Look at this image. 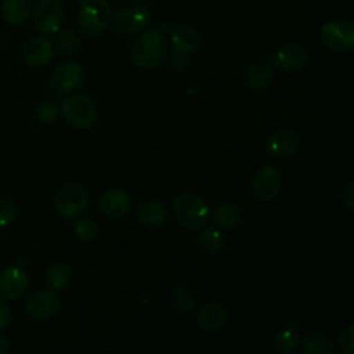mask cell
<instances>
[{
  "instance_id": "cell-6",
  "label": "cell",
  "mask_w": 354,
  "mask_h": 354,
  "mask_svg": "<svg viewBox=\"0 0 354 354\" xmlns=\"http://www.w3.org/2000/svg\"><path fill=\"white\" fill-rule=\"evenodd\" d=\"M88 203L87 189L77 183L62 185L54 198V207L64 218H75L79 216Z\"/></svg>"
},
{
  "instance_id": "cell-1",
  "label": "cell",
  "mask_w": 354,
  "mask_h": 354,
  "mask_svg": "<svg viewBox=\"0 0 354 354\" xmlns=\"http://www.w3.org/2000/svg\"><path fill=\"white\" fill-rule=\"evenodd\" d=\"M167 53L166 37L155 29L145 30L133 43L130 55L131 61L141 69L158 66Z\"/></svg>"
},
{
  "instance_id": "cell-24",
  "label": "cell",
  "mask_w": 354,
  "mask_h": 354,
  "mask_svg": "<svg viewBox=\"0 0 354 354\" xmlns=\"http://www.w3.org/2000/svg\"><path fill=\"white\" fill-rule=\"evenodd\" d=\"M72 278L71 268L65 263H53L47 267L44 279L47 286L51 290H62L65 289Z\"/></svg>"
},
{
  "instance_id": "cell-16",
  "label": "cell",
  "mask_w": 354,
  "mask_h": 354,
  "mask_svg": "<svg viewBox=\"0 0 354 354\" xmlns=\"http://www.w3.org/2000/svg\"><path fill=\"white\" fill-rule=\"evenodd\" d=\"M300 148V138L290 130H277L266 141V151L275 158H290Z\"/></svg>"
},
{
  "instance_id": "cell-36",
  "label": "cell",
  "mask_w": 354,
  "mask_h": 354,
  "mask_svg": "<svg viewBox=\"0 0 354 354\" xmlns=\"http://www.w3.org/2000/svg\"><path fill=\"white\" fill-rule=\"evenodd\" d=\"M140 4H142V6H145V4H149L151 1H153V0H137Z\"/></svg>"
},
{
  "instance_id": "cell-3",
  "label": "cell",
  "mask_w": 354,
  "mask_h": 354,
  "mask_svg": "<svg viewBox=\"0 0 354 354\" xmlns=\"http://www.w3.org/2000/svg\"><path fill=\"white\" fill-rule=\"evenodd\" d=\"M173 212L177 221L187 230L202 228L209 218V206L194 192H183L173 202Z\"/></svg>"
},
{
  "instance_id": "cell-11",
  "label": "cell",
  "mask_w": 354,
  "mask_h": 354,
  "mask_svg": "<svg viewBox=\"0 0 354 354\" xmlns=\"http://www.w3.org/2000/svg\"><path fill=\"white\" fill-rule=\"evenodd\" d=\"M271 62L279 71L283 72H297L301 71L308 62V53L304 47L288 43L281 46L271 57Z\"/></svg>"
},
{
  "instance_id": "cell-4",
  "label": "cell",
  "mask_w": 354,
  "mask_h": 354,
  "mask_svg": "<svg viewBox=\"0 0 354 354\" xmlns=\"http://www.w3.org/2000/svg\"><path fill=\"white\" fill-rule=\"evenodd\" d=\"M59 111L69 124L80 130H86L94 126L98 118L94 101L88 95L80 93L66 97Z\"/></svg>"
},
{
  "instance_id": "cell-32",
  "label": "cell",
  "mask_w": 354,
  "mask_h": 354,
  "mask_svg": "<svg viewBox=\"0 0 354 354\" xmlns=\"http://www.w3.org/2000/svg\"><path fill=\"white\" fill-rule=\"evenodd\" d=\"M354 325L353 322H350L340 333L339 340H337V346L339 348L346 353V354H353L354 353Z\"/></svg>"
},
{
  "instance_id": "cell-17",
  "label": "cell",
  "mask_w": 354,
  "mask_h": 354,
  "mask_svg": "<svg viewBox=\"0 0 354 354\" xmlns=\"http://www.w3.org/2000/svg\"><path fill=\"white\" fill-rule=\"evenodd\" d=\"M201 35L199 32L188 25L177 26L170 36L171 47L178 54H189L199 48L201 46Z\"/></svg>"
},
{
  "instance_id": "cell-2",
  "label": "cell",
  "mask_w": 354,
  "mask_h": 354,
  "mask_svg": "<svg viewBox=\"0 0 354 354\" xmlns=\"http://www.w3.org/2000/svg\"><path fill=\"white\" fill-rule=\"evenodd\" d=\"M112 14L108 0H82L77 15L80 33L90 39L101 35L108 28Z\"/></svg>"
},
{
  "instance_id": "cell-22",
  "label": "cell",
  "mask_w": 354,
  "mask_h": 354,
  "mask_svg": "<svg viewBox=\"0 0 354 354\" xmlns=\"http://www.w3.org/2000/svg\"><path fill=\"white\" fill-rule=\"evenodd\" d=\"M138 218L147 227H160L167 218V212L160 202L148 201L138 207Z\"/></svg>"
},
{
  "instance_id": "cell-14",
  "label": "cell",
  "mask_w": 354,
  "mask_h": 354,
  "mask_svg": "<svg viewBox=\"0 0 354 354\" xmlns=\"http://www.w3.org/2000/svg\"><path fill=\"white\" fill-rule=\"evenodd\" d=\"M29 283V275L25 268L19 266H10L0 274V293L4 299H19Z\"/></svg>"
},
{
  "instance_id": "cell-34",
  "label": "cell",
  "mask_w": 354,
  "mask_h": 354,
  "mask_svg": "<svg viewBox=\"0 0 354 354\" xmlns=\"http://www.w3.org/2000/svg\"><path fill=\"white\" fill-rule=\"evenodd\" d=\"M11 319H12L11 310H10L8 304L6 303V300L3 297H0V329L8 326Z\"/></svg>"
},
{
  "instance_id": "cell-15",
  "label": "cell",
  "mask_w": 354,
  "mask_h": 354,
  "mask_svg": "<svg viewBox=\"0 0 354 354\" xmlns=\"http://www.w3.org/2000/svg\"><path fill=\"white\" fill-rule=\"evenodd\" d=\"M98 205L105 217L120 218L130 212L133 201L127 192L119 188H111L101 195Z\"/></svg>"
},
{
  "instance_id": "cell-20",
  "label": "cell",
  "mask_w": 354,
  "mask_h": 354,
  "mask_svg": "<svg viewBox=\"0 0 354 354\" xmlns=\"http://www.w3.org/2000/svg\"><path fill=\"white\" fill-rule=\"evenodd\" d=\"M0 12L10 25H22L30 17L32 0H3Z\"/></svg>"
},
{
  "instance_id": "cell-28",
  "label": "cell",
  "mask_w": 354,
  "mask_h": 354,
  "mask_svg": "<svg viewBox=\"0 0 354 354\" xmlns=\"http://www.w3.org/2000/svg\"><path fill=\"white\" fill-rule=\"evenodd\" d=\"M79 44H80V40L72 29H62L57 32L55 46L61 53L72 54L79 48Z\"/></svg>"
},
{
  "instance_id": "cell-27",
  "label": "cell",
  "mask_w": 354,
  "mask_h": 354,
  "mask_svg": "<svg viewBox=\"0 0 354 354\" xmlns=\"http://www.w3.org/2000/svg\"><path fill=\"white\" fill-rule=\"evenodd\" d=\"M300 346V336L299 333L292 328L281 329L275 339H274V347L277 351L282 354L293 353Z\"/></svg>"
},
{
  "instance_id": "cell-29",
  "label": "cell",
  "mask_w": 354,
  "mask_h": 354,
  "mask_svg": "<svg viewBox=\"0 0 354 354\" xmlns=\"http://www.w3.org/2000/svg\"><path fill=\"white\" fill-rule=\"evenodd\" d=\"M73 232L75 236L80 241L88 242L95 239V236L98 235V225L91 218H80L73 224Z\"/></svg>"
},
{
  "instance_id": "cell-25",
  "label": "cell",
  "mask_w": 354,
  "mask_h": 354,
  "mask_svg": "<svg viewBox=\"0 0 354 354\" xmlns=\"http://www.w3.org/2000/svg\"><path fill=\"white\" fill-rule=\"evenodd\" d=\"M223 234L216 227L203 230L198 236V248L205 254H216L223 248Z\"/></svg>"
},
{
  "instance_id": "cell-18",
  "label": "cell",
  "mask_w": 354,
  "mask_h": 354,
  "mask_svg": "<svg viewBox=\"0 0 354 354\" xmlns=\"http://www.w3.org/2000/svg\"><path fill=\"white\" fill-rule=\"evenodd\" d=\"M196 322L202 329L220 330L227 324V311L218 303H206L196 311Z\"/></svg>"
},
{
  "instance_id": "cell-13",
  "label": "cell",
  "mask_w": 354,
  "mask_h": 354,
  "mask_svg": "<svg viewBox=\"0 0 354 354\" xmlns=\"http://www.w3.org/2000/svg\"><path fill=\"white\" fill-rule=\"evenodd\" d=\"M59 308V300L55 290L41 289L29 296L25 303V311L35 319H47Z\"/></svg>"
},
{
  "instance_id": "cell-33",
  "label": "cell",
  "mask_w": 354,
  "mask_h": 354,
  "mask_svg": "<svg viewBox=\"0 0 354 354\" xmlns=\"http://www.w3.org/2000/svg\"><path fill=\"white\" fill-rule=\"evenodd\" d=\"M340 202H342V205L347 210L353 212V209H354V184L353 183H347L342 188V191H340Z\"/></svg>"
},
{
  "instance_id": "cell-31",
  "label": "cell",
  "mask_w": 354,
  "mask_h": 354,
  "mask_svg": "<svg viewBox=\"0 0 354 354\" xmlns=\"http://www.w3.org/2000/svg\"><path fill=\"white\" fill-rule=\"evenodd\" d=\"M17 213V205L11 199H0V228L12 223Z\"/></svg>"
},
{
  "instance_id": "cell-12",
  "label": "cell",
  "mask_w": 354,
  "mask_h": 354,
  "mask_svg": "<svg viewBox=\"0 0 354 354\" xmlns=\"http://www.w3.org/2000/svg\"><path fill=\"white\" fill-rule=\"evenodd\" d=\"M54 57V46L44 36H35L26 40L21 47L22 61L33 68L47 65Z\"/></svg>"
},
{
  "instance_id": "cell-26",
  "label": "cell",
  "mask_w": 354,
  "mask_h": 354,
  "mask_svg": "<svg viewBox=\"0 0 354 354\" xmlns=\"http://www.w3.org/2000/svg\"><path fill=\"white\" fill-rule=\"evenodd\" d=\"M173 306L181 313H189L195 307L196 296L191 286L188 285H178L174 288L171 293Z\"/></svg>"
},
{
  "instance_id": "cell-7",
  "label": "cell",
  "mask_w": 354,
  "mask_h": 354,
  "mask_svg": "<svg viewBox=\"0 0 354 354\" xmlns=\"http://www.w3.org/2000/svg\"><path fill=\"white\" fill-rule=\"evenodd\" d=\"M33 26L46 35H54L64 22V8L58 0H39L30 12Z\"/></svg>"
},
{
  "instance_id": "cell-21",
  "label": "cell",
  "mask_w": 354,
  "mask_h": 354,
  "mask_svg": "<svg viewBox=\"0 0 354 354\" xmlns=\"http://www.w3.org/2000/svg\"><path fill=\"white\" fill-rule=\"evenodd\" d=\"M213 221L224 230L235 228L242 221V209L235 203L218 205L213 212Z\"/></svg>"
},
{
  "instance_id": "cell-35",
  "label": "cell",
  "mask_w": 354,
  "mask_h": 354,
  "mask_svg": "<svg viewBox=\"0 0 354 354\" xmlns=\"http://www.w3.org/2000/svg\"><path fill=\"white\" fill-rule=\"evenodd\" d=\"M10 350V340L8 337L0 332V354H6Z\"/></svg>"
},
{
  "instance_id": "cell-8",
  "label": "cell",
  "mask_w": 354,
  "mask_h": 354,
  "mask_svg": "<svg viewBox=\"0 0 354 354\" xmlns=\"http://www.w3.org/2000/svg\"><path fill=\"white\" fill-rule=\"evenodd\" d=\"M151 21V14L142 4L126 6L112 14L113 28L124 35L138 33L144 30Z\"/></svg>"
},
{
  "instance_id": "cell-23",
  "label": "cell",
  "mask_w": 354,
  "mask_h": 354,
  "mask_svg": "<svg viewBox=\"0 0 354 354\" xmlns=\"http://www.w3.org/2000/svg\"><path fill=\"white\" fill-rule=\"evenodd\" d=\"M300 346L306 353L310 354H328L335 348V340L322 332H313L300 340Z\"/></svg>"
},
{
  "instance_id": "cell-10",
  "label": "cell",
  "mask_w": 354,
  "mask_h": 354,
  "mask_svg": "<svg viewBox=\"0 0 354 354\" xmlns=\"http://www.w3.org/2000/svg\"><path fill=\"white\" fill-rule=\"evenodd\" d=\"M83 80V69L77 62H62L55 68L50 79L51 91L57 95H64L77 88Z\"/></svg>"
},
{
  "instance_id": "cell-5",
  "label": "cell",
  "mask_w": 354,
  "mask_h": 354,
  "mask_svg": "<svg viewBox=\"0 0 354 354\" xmlns=\"http://www.w3.org/2000/svg\"><path fill=\"white\" fill-rule=\"evenodd\" d=\"M319 35L324 46L335 53L346 54L354 48V24L350 19L328 21L322 25Z\"/></svg>"
},
{
  "instance_id": "cell-30",
  "label": "cell",
  "mask_w": 354,
  "mask_h": 354,
  "mask_svg": "<svg viewBox=\"0 0 354 354\" xmlns=\"http://www.w3.org/2000/svg\"><path fill=\"white\" fill-rule=\"evenodd\" d=\"M59 115V108L51 101H43L36 106V118L39 122L48 124L55 122Z\"/></svg>"
},
{
  "instance_id": "cell-9",
  "label": "cell",
  "mask_w": 354,
  "mask_h": 354,
  "mask_svg": "<svg viewBox=\"0 0 354 354\" xmlns=\"http://www.w3.org/2000/svg\"><path fill=\"white\" fill-rule=\"evenodd\" d=\"M282 185V177L277 167L271 165L261 166L253 176L252 192L261 202L274 201Z\"/></svg>"
},
{
  "instance_id": "cell-19",
  "label": "cell",
  "mask_w": 354,
  "mask_h": 354,
  "mask_svg": "<svg viewBox=\"0 0 354 354\" xmlns=\"http://www.w3.org/2000/svg\"><path fill=\"white\" fill-rule=\"evenodd\" d=\"M274 76V65L271 58H263L254 62L246 73V84L256 91L266 88Z\"/></svg>"
}]
</instances>
